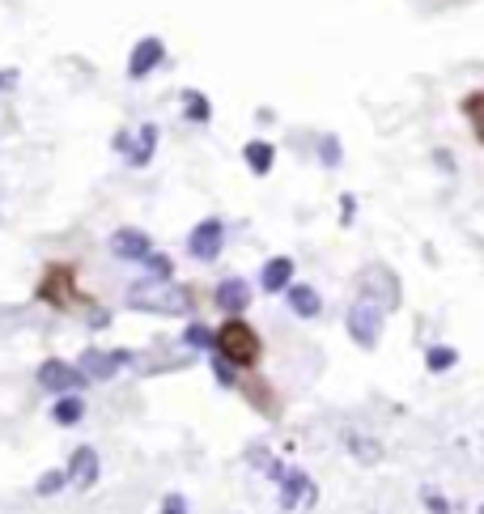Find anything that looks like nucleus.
Returning <instances> with one entry per match:
<instances>
[{
    "mask_svg": "<svg viewBox=\"0 0 484 514\" xmlns=\"http://www.w3.org/2000/svg\"><path fill=\"white\" fill-rule=\"evenodd\" d=\"M13 81H17V73H13V68H0V94H4V90H9Z\"/></svg>",
    "mask_w": 484,
    "mask_h": 514,
    "instance_id": "obj_30",
    "label": "nucleus"
},
{
    "mask_svg": "<svg viewBox=\"0 0 484 514\" xmlns=\"http://www.w3.org/2000/svg\"><path fill=\"white\" fill-rule=\"evenodd\" d=\"M136 362V353L132 349H85L77 362V370L90 379V383H111L115 374L124 366H132Z\"/></svg>",
    "mask_w": 484,
    "mask_h": 514,
    "instance_id": "obj_5",
    "label": "nucleus"
},
{
    "mask_svg": "<svg viewBox=\"0 0 484 514\" xmlns=\"http://www.w3.org/2000/svg\"><path fill=\"white\" fill-rule=\"evenodd\" d=\"M285 306H290L298 319H319V315H323V293L315 290V285L293 281L290 290H285Z\"/></svg>",
    "mask_w": 484,
    "mask_h": 514,
    "instance_id": "obj_15",
    "label": "nucleus"
},
{
    "mask_svg": "<svg viewBox=\"0 0 484 514\" xmlns=\"http://www.w3.org/2000/svg\"><path fill=\"white\" fill-rule=\"evenodd\" d=\"M111 251H115V259H124V264H141V259L153 251V242H149V234L145 230H115L111 234Z\"/></svg>",
    "mask_w": 484,
    "mask_h": 514,
    "instance_id": "obj_12",
    "label": "nucleus"
},
{
    "mask_svg": "<svg viewBox=\"0 0 484 514\" xmlns=\"http://www.w3.org/2000/svg\"><path fill=\"white\" fill-rule=\"evenodd\" d=\"M65 476H68V489L90 493V489L98 484V476H102V459H98V450L94 447H77L73 455H68Z\"/></svg>",
    "mask_w": 484,
    "mask_h": 514,
    "instance_id": "obj_10",
    "label": "nucleus"
},
{
    "mask_svg": "<svg viewBox=\"0 0 484 514\" xmlns=\"http://www.w3.org/2000/svg\"><path fill=\"white\" fill-rule=\"evenodd\" d=\"M293 273H298L293 256H272L264 268H259V290L264 293H285L293 285Z\"/></svg>",
    "mask_w": 484,
    "mask_h": 514,
    "instance_id": "obj_13",
    "label": "nucleus"
},
{
    "mask_svg": "<svg viewBox=\"0 0 484 514\" xmlns=\"http://www.w3.org/2000/svg\"><path fill=\"white\" fill-rule=\"evenodd\" d=\"M251 281L246 276H226V281H217V290H212V306L226 315V319H242L246 310H251Z\"/></svg>",
    "mask_w": 484,
    "mask_h": 514,
    "instance_id": "obj_8",
    "label": "nucleus"
},
{
    "mask_svg": "<svg viewBox=\"0 0 484 514\" xmlns=\"http://www.w3.org/2000/svg\"><path fill=\"white\" fill-rule=\"evenodd\" d=\"M315 158H319L327 170H340V161H344V145H340L336 132H319V136H315Z\"/></svg>",
    "mask_w": 484,
    "mask_h": 514,
    "instance_id": "obj_17",
    "label": "nucleus"
},
{
    "mask_svg": "<svg viewBox=\"0 0 484 514\" xmlns=\"http://www.w3.org/2000/svg\"><path fill=\"white\" fill-rule=\"evenodd\" d=\"M276 484H281V510H310L319 501V489L302 467H285V476Z\"/></svg>",
    "mask_w": 484,
    "mask_h": 514,
    "instance_id": "obj_9",
    "label": "nucleus"
},
{
    "mask_svg": "<svg viewBox=\"0 0 484 514\" xmlns=\"http://www.w3.org/2000/svg\"><path fill=\"white\" fill-rule=\"evenodd\" d=\"M34 379H39V387H43V391H51V396H81V391H85V383H90V379H85L77 366H68V362H60V357L43 362Z\"/></svg>",
    "mask_w": 484,
    "mask_h": 514,
    "instance_id": "obj_6",
    "label": "nucleus"
},
{
    "mask_svg": "<svg viewBox=\"0 0 484 514\" xmlns=\"http://www.w3.org/2000/svg\"><path fill=\"white\" fill-rule=\"evenodd\" d=\"M153 153H158V124H141V128H136V136H128L124 158H128V166L145 170L149 161H153Z\"/></svg>",
    "mask_w": 484,
    "mask_h": 514,
    "instance_id": "obj_14",
    "label": "nucleus"
},
{
    "mask_svg": "<svg viewBox=\"0 0 484 514\" xmlns=\"http://www.w3.org/2000/svg\"><path fill=\"white\" fill-rule=\"evenodd\" d=\"M158 514H192V510H187V498H183V493H166Z\"/></svg>",
    "mask_w": 484,
    "mask_h": 514,
    "instance_id": "obj_27",
    "label": "nucleus"
},
{
    "mask_svg": "<svg viewBox=\"0 0 484 514\" xmlns=\"http://www.w3.org/2000/svg\"><path fill=\"white\" fill-rule=\"evenodd\" d=\"M383 323H387V310L374 302L370 293H357L349 310H344V332L353 340L357 349H378V340H383Z\"/></svg>",
    "mask_w": 484,
    "mask_h": 514,
    "instance_id": "obj_2",
    "label": "nucleus"
},
{
    "mask_svg": "<svg viewBox=\"0 0 484 514\" xmlns=\"http://www.w3.org/2000/svg\"><path fill=\"white\" fill-rule=\"evenodd\" d=\"M81 417H85V400L81 396H56V404H51V421L56 425H81Z\"/></svg>",
    "mask_w": 484,
    "mask_h": 514,
    "instance_id": "obj_18",
    "label": "nucleus"
},
{
    "mask_svg": "<svg viewBox=\"0 0 484 514\" xmlns=\"http://www.w3.org/2000/svg\"><path fill=\"white\" fill-rule=\"evenodd\" d=\"M183 344H187V349H200V353H212L217 327H209V323H187V327H183Z\"/></svg>",
    "mask_w": 484,
    "mask_h": 514,
    "instance_id": "obj_20",
    "label": "nucleus"
},
{
    "mask_svg": "<svg viewBox=\"0 0 484 514\" xmlns=\"http://www.w3.org/2000/svg\"><path fill=\"white\" fill-rule=\"evenodd\" d=\"M425 366H429V374H446V370L459 366V349L454 344H429L425 349Z\"/></svg>",
    "mask_w": 484,
    "mask_h": 514,
    "instance_id": "obj_19",
    "label": "nucleus"
},
{
    "mask_svg": "<svg viewBox=\"0 0 484 514\" xmlns=\"http://www.w3.org/2000/svg\"><path fill=\"white\" fill-rule=\"evenodd\" d=\"M344 447L353 450L361 464H378V455H383V447H378L374 438H366V434H344Z\"/></svg>",
    "mask_w": 484,
    "mask_h": 514,
    "instance_id": "obj_23",
    "label": "nucleus"
},
{
    "mask_svg": "<svg viewBox=\"0 0 484 514\" xmlns=\"http://www.w3.org/2000/svg\"><path fill=\"white\" fill-rule=\"evenodd\" d=\"M65 489H68L65 467H51V472H43V476L34 481V498H56V493H65Z\"/></svg>",
    "mask_w": 484,
    "mask_h": 514,
    "instance_id": "obj_22",
    "label": "nucleus"
},
{
    "mask_svg": "<svg viewBox=\"0 0 484 514\" xmlns=\"http://www.w3.org/2000/svg\"><path fill=\"white\" fill-rule=\"evenodd\" d=\"M209 115H212V107L200 90H187V94H183V119H187V124H209Z\"/></svg>",
    "mask_w": 484,
    "mask_h": 514,
    "instance_id": "obj_21",
    "label": "nucleus"
},
{
    "mask_svg": "<svg viewBox=\"0 0 484 514\" xmlns=\"http://www.w3.org/2000/svg\"><path fill=\"white\" fill-rule=\"evenodd\" d=\"M141 264H145L149 281H175V264H170V256H161V251H149Z\"/></svg>",
    "mask_w": 484,
    "mask_h": 514,
    "instance_id": "obj_24",
    "label": "nucleus"
},
{
    "mask_svg": "<svg viewBox=\"0 0 484 514\" xmlns=\"http://www.w3.org/2000/svg\"><path fill=\"white\" fill-rule=\"evenodd\" d=\"M246 464H255L259 472H268V464H272V455H268V447H251V450H246Z\"/></svg>",
    "mask_w": 484,
    "mask_h": 514,
    "instance_id": "obj_28",
    "label": "nucleus"
},
{
    "mask_svg": "<svg viewBox=\"0 0 484 514\" xmlns=\"http://www.w3.org/2000/svg\"><path fill=\"white\" fill-rule=\"evenodd\" d=\"M161 65H166V43H161L158 34H149V39H141V43L132 48V56H128V77H132V81H145L149 73H158Z\"/></svg>",
    "mask_w": 484,
    "mask_h": 514,
    "instance_id": "obj_11",
    "label": "nucleus"
},
{
    "mask_svg": "<svg viewBox=\"0 0 484 514\" xmlns=\"http://www.w3.org/2000/svg\"><path fill=\"white\" fill-rule=\"evenodd\" d=\"M353 217H357V200H353V196H340V222L349 225Z\"/></svg>",
    "mask_w": 484,
    "mask_h": 514,
    "instance_id": "obj_29",
    "label": "nucleus"
},
{
    "mask_svg": "<svg viewBox=\"0 0 484 514\" xmlns=\"http://www.w3.org/2000/svg\"><path fill=\"white\" fill-rule=\"evenodd\" d=\"M128 306L132 310H145V315H192V293L175 285V281H136L128 290Z\"/></svg>",
    "mask_w": 484,
    "mask_h": 514,
    "instance_id": "obj_1",
    "label": "nucleus"
},
{
    "mask_svg": "<svg viewBox=\"0 0 484 514\" xmlns=\"http://www.w3.org/2000/svg\"><path fill=\"white\" fill-rule=\"evenodd\" d=\"M221 251H226V222H221V217H204V222L187 234V256L200 259V264H212Z\"/></svg>",
    "mask_w": 484,
    "mask_h": 514,
    "instance_id": "obj_7",
    "label": "nucleus"
},
{
    "mask_svg": "<svg viewBox=\"0 0 484 514\" xmlns=\"http://www.w3.org/2000/svg\"><path fill=\"white\" fill-rule=\"evenodd\" d=\"M420 506H425L429 514H451V501L442 498L437 489H425V493H420Z\"/></svg>",
    "mask_w": 484,
    "mask_h": 514,
    "instance_id": "obj_26",
    "label": "nucleus"
},
{
    "mask_svg": "<svg viewBox=\"0 0 484 514\" xmlns=\"http://www.w3.org/2000/svg\"><path fill=\"white\" fill-rule=\"evenodd\" d=\"M212 353H221L226 362H234L238 370H251L259 362V336L255 327L246 319H226L217 327V344H212Z\"/></svg>",
    "mask_w": 484,
    "mask_h": 514,
    "instance_id": "obj_3",
    "label": "nucleus"
},
{
    "mask_svg": "<svg viewBox=\"0 0 484 514\" xmlns=\"http://www.w3.org/2000/svg\"><path fill=\"white\" fill-rule=\"evenodd\" d=\"M357 293H370V298L383 306L387 315H391V310H400V298H403L400 276L391 273L387 264H366L361 276H357Z\"/></svg>",
    "mask_w": 484,
    "mask_h": 514,
    "instance_id": "obj_4",
    "label": "nucleus"
},
{
    "mask_svg": "<svg viewBox=\"0 0 484 514\" xmlns=\"http://www.w3.org/2000/svg\"><path fill=\"white\" fill-rule=\"evenodd\" d=\"M242 161H246V170H251V175H268V170H272V161H276V145H272V141H246Z\"/></svg>",
    "mask_w": 484,
    "mask_h": 514,
    "instance_id": "obj_16",
    "label": "nucleus"
},
{
    "mask_svg": "<svg viewBox=\"0 0 484 514\" xmlns=\"http://www.w3.org/2000/svg\"><path fill=\"white\" fill-rule=\"evenodd\" d=\"M209 366H212V379H217L221 387H238V366H234V362H226L221 353H212Z\"/></svg>",
    "mask_w": 484,
    "mask_h": 514,
    "instance_id": "obj_25",
    "label": "nucleus"
},
{
    "mask_svg": "<svg viewBox=\"0 0 484 514\" xmlns=\"http://www.w3.org/2000/svg\"><path fill=\"white\" fill-rule=\"evenodd\" d=\"M434 158H437V170H446V175H451V170H454V166H451V153H442V149H437Z\"/></svg>",
    "mask_w": 484,
    "mask_h": 514,
    "instance_id": "obj_31",
    "label": "nucleus"
}]
</instances>
